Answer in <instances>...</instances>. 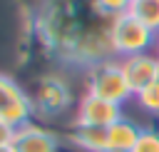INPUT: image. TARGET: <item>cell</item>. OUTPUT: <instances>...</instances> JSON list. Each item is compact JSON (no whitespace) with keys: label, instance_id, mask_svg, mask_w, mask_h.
Returning <instances> with one entry per match:
<instances>
[{"label":"cell","instance_id":"6da1fadb","mask_svg":"<svg viewBox=\"0 0 159 152\" xmlns=\"http://www.w3.org/2000/svg\"><path fill=\"white\" fill-rule=\"evenodd\" d=\"M112 20L97 0H52L42 15V32L62 60L92 67L114 55Z\"/></svg>","mask_w":159,"mask_h":152},{"label":"cell","instance_id":"7a4b0ae2","mask_svg":"<svg viewBox=\"0 0 159 152\" xmlns=\"http://www.w3.org/2000/svg\"><path fill=\"white\" fill-rule=\"evenodd\" d=\"M87 92L94 97L117 102V105H122L124 100H129V95H134L127 77H124L122 62H112V60H104V62H97L89 67Z\"/></svg>","mask_w":159,"mask_h":152},{"label":"cell","instance_id":"3957f363","mask_svg":"<svg viewBox=\"0 0 159 152\" xmlns=\"http://www.w3.org/2000/svg\"><path fill=\"white\" fill-rule=\"evenodd\" d=\"M154 40H157V35L142 20H137L132 12L117 15L112 20V47H114V55L129 57V55L149 52Z\"/></svg>","mask_w":159,"mask_h":152},{"label":"cell","instance_id":"277c9868","mask_svg":"<svg viewBox=\"0 0 159 152\" xmlns=\"http://www.w3.org/2000/svg\"><path fill=\"white\" fill-rule=\"evenodd\" d=\"M30 115H32V100L20 90V85L0 75V120L12 127H20L27 125Z\"/></svg>","mask_w":159,"mask_h":152},{"label":"cell","instance_id":"5b68a950","mask_svg":"<svg viewBox=\"0 0 159 152\" xmlns=\"http://www.w3.org/2000/svg\"><path fill=\"white\" fill-rule=\"evenodd\" d=\"M10 150L12 152H60V140L50 130L27 122V125L15 127Z\"/></svg>","mask_w":159,"mask_h":152},{"label":"cell","instance_id":"8992f818","mask_svg":"<svg viewBox=\"0 0 159 152\" xmlns=\"http://www.w3.org/2000/svg\"><path fill=\"white\" fill-rule=\"evenodd\" d=\"M122 70H124V77H127L132 92L137 95L139 90H144L147 85L159 80V55H152V52L129 55L122 60Z\"/></svg>","mask_w":159,"mask_h":152},{"label":"cell","instance_id":"52a82bcc","mask_svg":"<svg viewBox=\"0 0 159 152\" xmlns=\"http://www.w3.org/2000/svg\"><path fill=\"white\" fill-rule=\"evenodd\" d=\"M117 120H122V110H119L117 102H109V100H102V97H94V95L87 92L77 105V120L75 122L109 127Z\"/></svg>","mask_w":159,"mask_h":152},{"label":"cell","instance_id":"ba28073f","mask_svg":"<svg viewBox=\"0 0 159 152\" xmlns=\"http://www.w3.org/2000/svg\"><path fill=\"white\" fill-rule=\"evenodd\" d=\"M35 100H37V107L47 115L52 112H60L70 105V90L62 80L57 77H47L37 85V92H35Z\"/></svg>","mask_w":159,"mask_h":152},{"label":"cell","instance_id":"9c48e42d","mask_svg":"<svg viewBox=\"0 0 159 152\" xmlns=\"http://www.w3.org/2000/svg\"><path fill=\"white\" fill-rule=\"evenodd\" d=\"M139 127L129 120H117L107 127V152H132L139 140Z\"/></svg>","mask_w":159,"mask_h":152},{"label":"cell","instance_id":"30bf717a","mask_svg":"<svg viewBox=\"0 0 159 152\" xmlns=\"http://www.w3.org/2000/svg\"><path fill=\"white\" fill-rule=\"evenodd\" d=\"M70 140L84 152H107V127L75 122L70 127Z\"/></svg>","mask_w":159,"mask_h":152},{"label":"cell","instance_id":"8fae6325","mask_svg":"<svg viewBox=\"0 0 159 152\" xmlns=\"http://www.w3.org/2000/svg\"><path fill=\"white\" fill-rule=\"evenodd\" d=\"M129 12L142 20L154 35L159 32V0H134L129 5Z\"/></svg>","mask_w":159,"mask_h":152},{"label":"cell","instance_id":"7c38bea8","mask_svg":"<svg viewBox=\"0 0 159 152\" xmlns=\"http://www.w3.org/2000/svg\"><path fill=\"white\" fill-rule=\"evenodd\" d=\"M137 100H139V105L147 112L159 115V80H154L152 85H147L144 90H139L137 92Z\"/></svg>","mask_w":159,"mask_h":152},{"label":"cell","instance_id":"4fadbf2b","mask_svg":"<svg viewBox=\"0 0 159 152\" xmlns=\"http://www.w3.org/2000/svg\"><path fill=\"white\" fill-rule=\"evenodd\" d=\"M132 152H159V132L157 130H142Z\"/></svg>","mask_w":159,"mask_h":152},{"label":"cell","instance_id":"5bb4252c","mask_svg":"<svg viewBox=\"0 0 159 152\" xmlns=\"http://www.w3.org/2000/svg\"><path fill=\"white\" fill-rule=\"evenodd\" d=\"M97 5H99V10H102L107 17H117V15L129 12L132 0H97Z\"/></svg>","mask_w":159,"mask_h":152},{"label":"cell","instance_id":"9a60e30c","mask_svg":"<svg viewBox=\"0 0 159 152\" xmlns=\"http://www.w3.org/2000/svg\"><path fill=\"white\" fill-rule=\"evenodd\" d=\"M12 132H15V127L0 120V147H7V145H10V140H12Z\"/></svg>","mask_w":159,"mask_h":152},{"label":"cell","instance_id":"2e32d148","mask_svg":"<svg viewBox=\"0 0 159 152\" xmlns=\"http://www.w3.org/2000/svg\"><path fill=\"white\" fill-rule=\"evenodd\" d=\"M154 45H157V55H159V32H157V40H154Z\"/></svg>","mask_w":159,"mask_h":152},{"label":"cell","instance_id":"e0dca14e","mask_svg":"<svg viewBox=\"0 0 159 152\" xmlns=\"http://www.w3.org/2000/svg\"><path fill=\"white\" fill-rule=\"evenodd\" d=\"M0 152H12V150H10V145H7V147H0Z\"/></svg>","mask_w":159,"mask_h":152},{"label":"cell","instance_id":"ac0fdd59","mask_svg":"<svg viewBox=\"0 0 159 152\" xmlns=\"http://www.w3.org/2000/svg\"><path fill=\"white\" fill-rule=\"evenodd\" d=\"M132 2H134V0H132Z\"/></svg>","mask_w":159,"mask_h":152}]
</instances>
